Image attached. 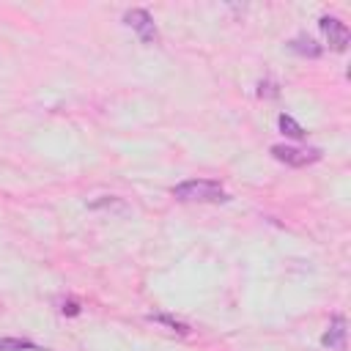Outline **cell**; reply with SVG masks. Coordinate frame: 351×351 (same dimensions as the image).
Wrapping results in <instances>:
<instances>
[{"label":"cell","mask_w":351,"mask_h":351,"mask_svg":"<svg viewBox=\"0 0 351 351\" xmlns=\"http://www.w3.org/2000/svg\"><path fill=\"white\" fill-rule=\"evenodd\" d=\"M173 197L184 203H225L230 200L219 181L211 178H189L173 186Z\"/></svg>","instance_id":"1"},{"label":"cell","mask_w":351,"mask_h":351,"mask_svg":"<svg viewBox=\"0 0 351 351\" xmlns=\"http://www.w3.org/2000/svg\"><path fill=\"white\" fill-rule=\"evenodd\" d=\"M271 156L288 167H304L321 159V148H299V145H271Z\"/></svg>","instance_id":"2"},{"label":"cell","mask_w":351,"mask_h":351,"mask_svg":"<svg viewBox=\"0 0 351 351\" xmlns=\"http://www.w3.org/2000/svg\"><path fill=\"white\" fill-rule=\"evenodd\" d=\"M123 25H129L140 36L143 44H154L156 41V25H154V19H151V14L145 8H129L123 14Z\"/></svg>","instance_id":"3"},{"label":"cell","mask_w":351,"mask_h":351,"mask_svg":"<svg viewBox=\"0 0 351 351\" xmlns=\"http://www.w3.org/2000/svg\"><path fill=\"white\" fill-rule=\"evenodd\" d=\"M318 25H321V30H324V36H326V41H329V47H332L335 52H343V49L348 47L351 33H348L346 22H340L337 16H321Z\"/></svg>","instance_id":"4"},{"label":"cell","mask_w":351,"mask_h":351,"mask_svg":"<svg viewBox=\"0 0 351 351\" xmlns=\"http://www.w3.org/2000/svg\"><path fill=\"white\" fill-rule=\"evenodd\" d=\"M321 343H324L326 348L346 351V318H343V315H335V318H332V324H329V329L324 332Z\"/></svg>","instance_id":"5"},{"label":"cell","mask_w":351,"mask_h":351,"mask_svg":"<svg viewBox=\"0 0 351 351\" xmlns=\"http://www.w3.org/2000/svg\"><path fill=\"white\" fill-rule=\"evenodd\" d=\"M288 49L296 52V55H304V58H318V55L324 52L321 44H315V41L307 38V36H296V38H291V41H288Z\"/></svg>","instance_id":"6"},{"label":"cell","mask_w":351,"mask_h":351,"mask_svg":"<svg viewBox=\"0 0 351 351\" xmlns=\"http://www.w3.org/2000/svg\"><path fill=\"white\" fill-rule=\"evenodd\" d=\"M277 126H280V132H282V134H288V137H293V140H302V137L307 134V132H304V126H302V123H296V121H293L291 115H285V112L277 118Z\"/></svg>","instance_id":"7"},{"label":"cell","mask_w":351,"mask_h":351,"mask_svg":"<svg viewBox=\"0 0 351 351\" xmlns=\"http://www.w3.org/2000/svg\"><path fill=\"white\" fill-rule=\"evenodd\" d=\"M0 351H41V346L25 337H0Z\"/></svg>","instance_id":"8"},{"label":"cell","mask_w":351,"mask_h":351,"mask_svg":"<svg viewBox=\"0 0 351 351\" xmlns=\"http://www.w3.org/2000/svg\"><path fill=\"white\" fill-rule=\"evenodd\" d=\"M148 321H156V324H165L167 329H173V332H178V335H186V332H189V326H186L184 321H178V318H173V315H165V313H151V315H148Z\"/></svg>","instance_id":"9"},{"label":"cell","mask_w":351,"mask_h":351,"mask_svg":"<svg viewBox=\"0 0 351 351\" xmlns=\"http://www.w3.org/2000/svg\"><path fill=\"white\" fill-rule=\"evenodd\" d=\"M258 93H261V96H277L280 90H277V85L269 80V82H261V85H258Z\"/></svg>","instance_id":"10"},{"label":"cell","mask_w":351,"mask_h":351,"mask_svg":"<svg viewBox=\"0 0 351 351\" xmlns=\"http://www.w3.org/2000/svg\"><path fill=\"white\" fill-rule=\"evenodd\" d=\"M63 313H69V315H77L80 313V307H77V302H63V307H60Z\"/></svg>","instance_id":"11"}]
</instances>
